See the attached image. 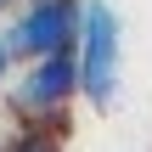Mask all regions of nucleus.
<instances>
[{
	"instance_id": "obj_1",
	"label": "nucleus",
	"mask_w": 152,
	"mask_h": 152,
	"mask_svg": "<svg viewBox=\"0 0 152 152\" xmlns=\"http://www.w3.org/2000/svg\"><path fill=\"white\" fill-rule=\"evenodd\" d=\"M118 56H124L118 11L107 0H85L79 6V34H73V62H79V90L96 107H107L118 96Z\"/></svg>"
},
{
	"instance_id": "obj_2",
	"label": "nucleus",
	"mask_w": 152,
	"mask_h": 152,
	"mask_svg": "<svg viewBox=\"0 0 152 152\" xmlns=\"http://www.w3.org/2000/svg\"><path fill=\"white\" fill-rule=\"evenodd\" d=\"M73 90H79L73 51H45V56H28V73L11 85V107L23 118H45V113H62Z\"/></svg>"
},
{
	"instance_id": "obj_3",
	"label": "nucleus",
	"mask_w": 152,
	"mask_h": 152,
	"mask_svg": "<svg viewBox=\"0 0 152 152\" xmlns=\"http://www.w3.org/2000/svg\"><path fill=\"white\" fill-rule=\"evenodd\" d=\"M79 6L85 0H28V11L11 23L6 45L11 56H45V51H73L79 34Z\"/></svg>"
},
{
	"instance_id": "obj_4",
	"label": "nucleus",
	"mask_w": 152,
	"mask_h": 152,
	"mask_svg": "<svg viewBox=\"0 0 152 152\" xmlns=\"http://www.w3.org/2000/svg\"><path fill=\"white\" fill-rule=\"evenodd\" d=\"M6 152H62V147H56V135H45V130H23V135H11Z\"/></svg>"
},
{
	"instance_id": "obj_5",
	"label": "nucleus",
	"mask_w": 152,
	"mask_h": 152,
	"mask_svg": "<svg viewBox=\"0 0 152 152\" xmlns=\"http://www.w3.org/2000/svg\"><path fill=\"white\" fill-rule=\"evenodd\" d=\"M6 73H11V45L0 39V79H6Z\"/></svg>"
},
{
	"instance_id": "obj_6",
	"label": "nucleus",
	"mask_w": 152,
	"mask_h": 152,
	"mask_svg": "<svg viewBox=\"0 0 152 152\" xmlns=\"http://www.w3.org/2000/svg\"><path fill=\"white\" fill-rule=\"evenodd\" d=\"M6 6H17V0H0V11H6Z\"/></svg>"
}]
</instances>
